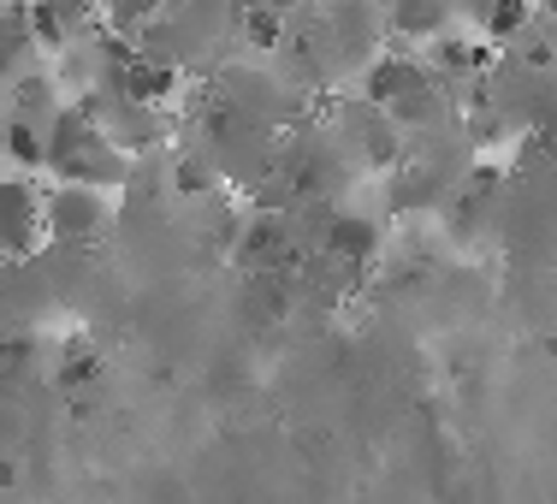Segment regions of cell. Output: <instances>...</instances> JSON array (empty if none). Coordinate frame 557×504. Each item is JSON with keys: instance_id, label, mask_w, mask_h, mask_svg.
Returning a JSON list of instances; mask_svg holds the SVG:
<instances>
[{"instance_id": "cell-4", "label": "cell", "mask_w": 557, "mask_h": 504, "mask_svg": "<svg viewBox=\"0 0 557 504\" xmlns=\"http://www.w3.org/2000/svg\"><path fill=\"white\" fill-rule=\"evenodd\" d=\"M36 30H30V12H18V7H0V84L7 77H18V65L36 54Z\"/></svg>"}, {"instance_id": "cell-3", "label": "cell", "mask_w": 557, "mask_h": 504, "mask_svg": "<svg viewBox=\"0 0 557 504\" xmlns=\"http://www.w3.org/2000/svg\"><path fill=\"white\" fill-rule=\"evenodd\" d=\"M380 249V225L362 214H326V256L344 261H368Z\"/></svg>"}, {"instance_id": "cell-6", "label": "cell", "mask_w": 557, "mask_h": 504, "mask_svg": "<svg viewBox=\"0 0 557 504\" xmlns=\"http://www.w3.org/2000/svg\"><path fill=\"white\" fill-rule=\"evenodd\" d=\"M0 7H12V0H0Z\"/></svg>"}, {"instance_id": "cell-2", "label": "cell", "mask_w": 557, "mask_h": 504, "mask_svg": "<svg viewBox=\"0 0 557 504\" xmlns=\"http://www.w3.org/2000/svg\"><path fill=\"white\" fill-rule=\"evenodd\" d=\"M42 237H48L42 190L24 179H0V261H30Z\"/></svg>"}, {"instance_id": "cell-5", "label": "cell", "mask_w": 557, "mask_h": 504, "mask_svg": "<svg viewBox=\"0 0 557 504\" xmlns=\"http://www.w3.org/2000/svg\"><path fill=\"white\" fill-rule=\"evenodd\" d=\"M54 12L65 19V30H77V24L101 19V12H108V0H54Z\"/></svg>"}, {"instance_id": "cell-1", "label": "cell", "mask_w": 557, "mask_h": 504, "mask_svg": "<svg viewBox=\"0 0 557 504\" xmlns=\"http://www.w3.org/2000/svg\"><path fill=\"white\" fill-rule=\"evenodd\" d=\"M42 220L60 249H89L108 232V196L89 190V184H60V190L42 196Z\"/></svg>"}]
</instances>
